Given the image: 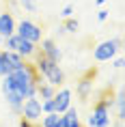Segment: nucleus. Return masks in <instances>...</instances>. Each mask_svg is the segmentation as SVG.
Here are the masks:
<instances>
[{"instance_id": "f257e3e1", "label": "nucleus", "mask_w": 125, "mask_h": 127, "mask_svg": "<svg viewBox=\"0 0 125 127\" xmlns=\"http://www.w3.org/2000/svg\"><path fill=\"white\" fill-rule=\"evenodd\" d=\"M112 106H114V97H112V91H104L99 95V99L93 103V110L86 119V127H110L112 119Z\"/></svg>"}, {"instance_id": "f03ea898", "label": "nucleus", "mask_w": 125, "mask_h": 127, "mask_svg": "<svg viewBox=\"0 0 125 127\" xmlns=\"http://www.w3.org/2000/svg\"><path fill=\"white\" fill-rule=\"evenodd\" d=\"M33 65H35V69H37V73H39L45 82H50L52 86L58 88V86L65 84V71L60 69V63H56V60L43 56L41 52H37V56L33 58Z\"/></svg>"}, {"instance_id": "7ed1b4c3", "label": "nucleus", "mask_w": 125, "mask_h": 127, "mask_svg": "<svg viewBox=\"0 0 125 127\" xmlns=\"http://www.w3.org/2000/svg\"><path fill=\"white\" fill-rule=\"evenodd\" d=\"M121 45H123V39H121V37L101 41V43L95 45V50H93V58L97 60V63H108V60H112V58L119 54Z\"/></svg>"}, {"instance_id": "20e7f679", "label": "nucleus", "mask_w": 125, "mask_h": 127, "mask_svg": "<svg viewBox=\"0 0 125 127\" xmlns=\"http://www.w3.org/2000/svg\"><path fill=\"white\" fill-rule=\"evenodd\" d=\"M15 34H20L22 39L33 41V43H39L43 39V30H41L39 24H35L33 20H20L15 24Z\"/></svg>"}, {"instance_id": "39448f33", "label": "nucleus", "mask_w": 125, "mask_h": 127, "mask_svg": "<svg viewBox=\"0 0 125 127\" xmlns=\"http://www.w3.org/2000/svg\"><path fill=\"white\" fill-rule=\"evenodd\" d=\"M22 116L28 119L30 123H39V119L43 116V110H41V99L37 95H30L24 99L22 103Z\"/></svg>"}, {"instance_id": "423d86ee", "label": "nucleus", "mask_w": 125, "mask_h": 127, "mask_svg": "<svg viewBox=\"0 0 125 127\" xmlns=\"http://www.w3.org/2000/svg\"><path fill=\"white\" fill-rule=\"evenodd\" d=\"M95 75H97V69H88L84 75H80V80L76 82V93L82 101H86L93 95V82H95Z\"/></svg>"}, {"instance_id": "0eeeda50", "label": "nucleus", "mask_w": 125, "mask_h": 127, "mask_svg": "<svg viewBox=\"0 0 125 127\" xmlns=\"http://www.w3.org/2000/svg\"><path fill=\"white\" fill-rule=\"evenodd\" d=\"M37 47H39V52L43 54V56H47V58L56 60V63H60V58H63L60 47L56 45V41H52V39H41L39 43H37Z\"/></svg>"}, {"instance_id": "6e6552de", "label": "nucleus", "mask_w": 125, "mask_h": 127, "mask_svg": "<svg viewBox=\"0 0 125 127\" xmlns=\"http://www.w3.org/2000/svg\"><path fill=\"white\" fill-rule=\"evenodd\" d=\"M15 52L20 54L22 58L33 60L35 56H37V52H39V47H37V43H33V41H26V39H22L20 34H17V41H15Z\"/></svg>"}, {"instance_id": "1a4fd4ad", "label": "nucleus", "mask_w": 125, "mask_h": 127, "mask_svg": "<svg viewBox=\"0 0 125 127\" xmlns=\"http://www.w3.org/2000/svg\"><path fill=\"white\" fill-rule=\"evenodd\" d=\"M71 106V91L69 88H56V93H54V112L63 114L67 108Z\"/></svg>"}, {"instance_id": "9d476101", "label": "nucleus", "mask_w": 125, "mask_h": 127, "mask_svg": "<svg viewBox=\"0 0 125 127\" xmlns=\"http://www.w3.org/2000/svg\"><path fill=\"white\" fill-rule=\"evenodd\" d=\"M15 15L11 13V11H2L0 13V37L4 39V37H9V34L15 32Z\"/></svg>"}, {"instance_id": "9b49d317", "label": "nucleus", "mask_w": 125, "mask_h": 127, "mask_svg": "<svg viewBox=\"0 0 125 127\" xmlns=\"http://www.w3.org/2000/svg\"><path fill=\"white\" fill-rule=\"evenodd\" d=\"M37 125L39 127H63V119H60L58 112H47V114H43L39 119Z\"/></svg>"}, {"instance_id": "f8f14e48", "label": "nucleus", "mask_w": 125, "mask_h": 127, "mask_svg": "<svg viewBox=\"0 0 125 127\" xmlns=\"http://www.w3.org/2000/svg\"><path fill=\"white\" fill-rule=\"evenodd\" d=\"M4 52V60H7V65L11 67V71L13 69H17V67H22L24 63H26V58H22L17 52H13V50H2Z\"/></svg>"}, {"instance_id": "ddd939ff", "label": "nucleus", "mask_w": 125, "mask_h": 127, "mask_svg": "<svg viewBox=\"0 0 125 127\" xmlns=\"http://www.w3.org/2000/svg\"><path fill=\"white\" fill-rule=\"evenodd\" d=\"M63 30L65 32H78V28H80V24H78V20L76 17H65V22H63Z\"/></svg>"}, {"instance_id": "4468645a", "label": "nucleus", "mask_w": 125, "mask_h": 127, "mask_svg": "<svg viewBox=\"0 0 125 127\" xmlns=\"http://www.w3.org/2000/svg\"><path fill=\"white\" fill-rule=\"evenodd\" d=\"M20 7L28 13H37V0H20Z\"/></svg>"}, {"instance_id": "2eb2a0df", "label": "nucleus", "mask_w": 125, "mask_h": 127, "mask_svg": "<svg viewBox=\"0 0 125 127\" xmlns=\"http://www.w3.org/2000/svg\"><path fill=\"white\" fill-rule=\"evenodd\" d=\"M11 73V67L7 65V60H4V52H2V47H0V78L2 75Z\"/></svg>"}, {"instance_id": "dca6fc26", "label": "nucleus", "mask_w": 125, "mask_h": 127, "mask_svg": "<svg viewBox=\"0 0 125 127\" xmlns=\"http://www.w3.org/2000/svg\"><path fill=\"white\" fill-rule=\"evenodd\" d=\"M41 110H43V114H47V112H54V97L41 99Z\"/></svg>"}, {"instance_id": "f3484780", "label": "nucleus", "mask_w": 125, "mask_h": 127, "mask_svg": "<svg viewBox=\"0 0 125 127\" xmlns=\"http://www.w3.org/2000/svg\"><path fill=\"white\" fill-rule=\"evenodd\" d=\"M108 17H110V11H108V9H99V13H97V20H99V22H106Z\"/></svg>"}, {"instance_id": "a211bd4d", "label": "nucleus", "mask_w": 125, "mask_h": 127, "mask_svg": "<svg viewBox=\"0 0 125 127\" xmlns=\"http://www.w3.org/2000/svg\"><path fill=\"white\" fill-rule=\"evenodd\" d=\"M71 13H73V7H71V4H67V7L60 11V17H63V20H65V17H71Z\"/></svg>"}, {"instance_id": "6ab92c4d", "label": "nucleus", "mask_w": 125, "mask_h": 127, "mask_svg": "<svg viewBox=\"0 0 125 127\" xmlns=\"http://www.w3.org/2000/svg\"><path fill=\"white\" fill-rule=\"evenodd\" d=\"M20 127H37V123H30L28 119H24V116H22V119H20Z\"/></svg>"}, {"instance_id": "aec40b11", "label": "nucleus", "mask_w": 125, "mask_h": 127, "mask_svg": "<svg viewBox=\"0 0 125 127\" xmlns=\"http://www.w3.org/2000/svg\"><path fill=\"white\" fill-rule=\"evenodd\" d=\"M112 67H114V69H121V67H123V58L119 56V58L114 60V65H112Z\"/></svg>"}, {"instance_id": "412c9836", "label": "nucleus", "mask_w": 125, "mask_h": 127, "mask_svg": "<svg viewBox=\"0 0 125 127\" xmlns=\"http://www.w3.org/2000/svg\"><path fill=\"white\" fill-rule=\"evenodd\" d=\"M114 127H123V119H117V125Z\"/></svg>"}, {"instance_id": "4be33fe9", "label": "nucleus", "mask_w": 125, "mask_h": 127, "mask_svg": "<svg viewBox=\"0 0 125 127\" xmlns=\"http://www.w3.org/2000/svg\"><path fill=\"white\" fill-rule=\"evenodd\" d=\"M106 2H108V0H95V4H99V7H101V4H106Z\"/></svg>"}, {"instance_id": "5701e85b", "label": "nucleus", "mask_w": 125, "mask_h": 127, "mask_svg": "<svg viewBox=\"0 0 125 127\" xmlns=\"http://www.w3.org/2000/svg\"><path fill=\"white\" fill-rule=\"evenodd\" d=\"M2 41H4V39H2V37H0V47H2Z\"/></svg>"}]
</instances>
